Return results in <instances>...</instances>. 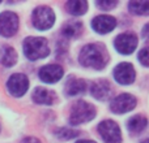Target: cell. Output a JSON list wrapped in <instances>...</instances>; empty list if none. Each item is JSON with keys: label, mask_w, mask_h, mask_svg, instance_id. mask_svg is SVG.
Listing matches in <instances>:
<instances>
[{"label": "cell", "mask_w": 149, "mask_h": 143, "mask_svg": "<svg viewBox=\"0 0 149 143\" xmlns=\"http://www.w3.org/2000/svg\"><path fill=\"white\" fill-rule=\"evenodd\" d=\"M81 65L93 69H103L107 64V55L102 46L100 44H86L80 52L79 57Z\"/></svg>", "instance_id": "1"}, {"label": "cell", "mask_w": 149, "mask_h": 143, "mask_svg": "<svg viewBox=\"0 0 149 143\" xmlns=\"http://www.w3.org/2000/svg\"><path fill=\"white\" fill-rule=\"evenodd\" d=\"M24 52L29 60L34 61L38 59H43L49 55V44L45 38L39 36H29L24 42Z\"/></svg>", "instance_id": "2"}, {"label": "cell", "mask_w": 149, "mask_h": 143, "mask_svg": "<svg viewBox=\"0 0 149 143\" xmlns=\"http://www.w3.org/2000/svg\"><path fill=\"white\" fill-rule=\"evenodd\" d=\"M95 116V109L90 103L86 102H80L74 103V105L72 107L71 111V117H70V122L72 125H80V124L88 122V121L93 120Z\"/></svg>", "instance_id": "3"}, {"label": "cell", "mask_w": 149, "mask_h": 143, "mask_svg": "<svg viewBox=\"0 0 149 143\" xmlns=\"http://www.w3.org/2000/svg\"><path fill=\"white\" fill-rule=\"evenodd\" d=\"M55 21V14L51 8L38 7L33 12V25L38 30H49Z\"/></svg>", "instance_id": "4"}, {"label": "cell", "mask_w": 149, "mask_h": 143, "mask_svg": "<svg viewBox=\"0 0 149 143\" xmlns=\"http://www.w3.org/2000/svg\"><path fill=\"white\" fill-rule=\"evenodd\" d=\"M98 133L101 134L105 143H120L122 134L118 124L111 120H105L98 125Z\"/></svg>", "instance_id": "5"}, {"label": "cell", "mask_w": 149, "mask_h": 143, "mask_svg": "<svg viewBox=\"0 0 149 143\" xmlns=\"http://www.w3.org/2000/svg\"><path fill=\"white\" fill-rule=\"evenodd\" d=\"M18 29V17L13 12H3L0 14V34L4 36H12Z\"/></svg>", "instance_id": "6"}, {"label": "cell", "mask_w": 149, "mask_h": 143, "mask_svg": "<svg viewBox=\"0 0 149 143\" xmlns=\"http://www.w3.org/2000/svg\"><path fill=\"white\" fill-rule=\"evenodd\" d=\"M8 90L13 96H22L29 89V79L25 74L16 73L8 79Z\"/></svg>", "instance_id": "7"}, {"label": "cell", "mask_w": 149, "mask_h": 143, "mask_svg": "<svg viewBox=\"0 0 149 143\" xmlns=\"http://www.w3.org/2000/svg\"><path fill=\"white\" fill-rule=\"evenodd\" d=\"M136 107V99L130 94H120L113 99L110 108L115 113H126Z\"/></svg>", "instance_id": "8"}, {"label": "cell", "mask_w": 149, "mask_h": 143, "mask_svg": "<svg viewBox=\"0 0 149 143\" xmlns=\"http://www.w3.org/2000/svg\"><path fill=\"white\" fill-rule=\"evenodd\" d=\"M137 47V38L136 35L131 33H124L116 36L115 39V48L118 50L120 54L123 55H130L135 51Z\"/></svg>", "instance_id": "9"}, {"label": "cell", "mask_w": 149, "mask_h": 143, "mask_svg": "<svg viewBox=\"0 0 149 143\" xmlns=\"http://www.w3.org/2000/svg\"><path fill=\"white\" fill-rule=\"evenodd\" d=\"M114 78L120 85H130L135 81V69L130 63H120L114 69Z\"/></svg>", "instance_id": "10"}, {"label": "cell", "mask_w": 149, "mask_h": 143, "mask_svg": "<svg viewBox=\"0 0 149 143\" xmlns=\"http://www.w3.org/2000/svg\"><path fill=\"white\" fill-rule=\"evenodd\" d=\"M115 26H116V21L111 16L101 14V16H97L92 21V28L100 34L110 33V31H113L115 29Z\"/></svg>", "instance_id": "11"}, {"label": "cell", "mask_w": 149, "mask_h": 143, "mask_svg": "<svg viewBox=\"0 0 149 143\" xmlns=\"http://www.w3.org/2000/svg\"><path fill=\"white\" fill-rule=\"evenodd\" d=\"M63 68L56 64H50L39 70V78L46 83H55L63 77Z\"/></svg>", "instance_id": "12"}, {"label": "cell", "mask_w": 149, "mask_h": 143, "mask_svg": "<svg viewBox=\"0 0 149 143\" xmlns=\"http://www.w3.org/2000/svg\"><path fill=\"white\" fill-rule=\"evenodd\" d=\"M90 91H92V95L94 98H97V99H100V100H105V99H107V96L110 95L111 87L107 81L100 79V81L94 82V83L92 85Z\"/></svg>", "instance_id": "13"}, {"label": "cell", "mask_w": 149, "mask_h": 143, "mask_svg": "<svg viewBox=\"0 0 149 143\" xmlns=\"http://www.w3.org/2000/svg\"><path fill=\"white\" fill-rule=\"evenodd\" d=\"M86 91V83H85L84 79L80 78H74V77H70L67 81V85H65V92L71 96H74V95H80L84 94Z\"/></svg>", "instance_id": "14"}, {"label": "cell", "mask_w": 149, "mask_h": 143, "mask_svg": "<svg viewBox=\"0 0 149 143\" xmlns=\"http://www.w3.org/2000/svg\"><path fill=\"white\" fill-rule=\"evenodd\" d=\"M33 100L37 104L51 105L55 100V95H54V92L46 90L45 87H37L33 92Z\"/></svg>", "instance_id": "15"}, {"label": "cell", "mask_w": 149, "mask_h": 143, "mask_svg": "<svg viewBox=\"0 0 149 143\" xmlns=\"http://www.w3.org/2000/svg\"><path fill=\"white\" fill-rule=\"evenodd\" d=\"M148 125V121L145 117H143V116H134V117H131L128 120V125H127V128H128V130L131 131V133H140V131H143L145 128H147Z\"/></svg>", "instance_id": "16"}, {"label": "cell", "mask_w": 149, "mask_h": 143, "mask_svg": "<svg viewBox=\"0 0 149 143\" xmlns=\"http://www.w3.org/2000/svg\"><path fill=\"white\" fill-rule=\"evenodd\" d=\"M128 9L134 14L147 16L149 14V1L148 0H135L128 3Z\"/></svg>", "instance_id": "17"}, {"label": "cell", "mask_w": 149, "mask_h": 143, "mask_svg": "<svg viewBox=\"0 0 149 143\" xmlns=\"http://www.w3.org/2000/svg\"><path fill=\"white\" fill-rule=\"evenodd\" d=\"M67 9L71 14L73 16H81L88 10V3L84 0H72L67 3Z\"/></svg>", "instance_id": "18"}, {"label": "cell", "mask_w": 149, "mask_h": 143, "mask_svg": "<svg viewBox=\"0 0 149 143\" xmlns=\"http://www.w3.org/2000/svg\"><path fill=\"white\" fill-rule=\"evenodd\" d=\"M62 31L65 36H68V38H74V36L81 34L82 25H81V22H79V21H70V22H67L64 26H63Z\"/></svg>", "instance_id": "19"}, {"label": "cell", "mask_w": 149, "mask_h": 143, "mask_svg": "<svg viewBox=\"0 0 149 143\" xmlns=\"http://www.w3.org/2000/svg\"><path fill=\"white\" fill-rule=\"evenodd\" d=\"M17 61V54L12 47H5L3 50V56H1V64L4 67H13Z\"/></svg>", "instance_id": "20"}, {"label": "cell", "mask_w": 149, "mask_h": 143, "mask_svg": "<svg viewBox=\"0 0 149 143\" xmlns=\"http://www.w3.org/2000/svg\"><path fill=\"white\" fill-rule=\"evenodd\" d=\"M79 135V131L73 130V129L70 128H62L56 131V137L59 139H63V141H68V139H72L74 137Z\"/></svg>", "instance_id": "21"}, {"label": "cell", "mask_w": 149, "mask_h": 143, "mask_svg": "<svg viewBox=\"0 0 149 143\" xmlns=\"http://www.w3.org/2000/svg\"><path fill=\"white\" fill-rule=\"evenodd\" d=\"M139 61L144 67H149V47H145L139 52Z\"/></svg>", "instance_id": "22"}, {"label": "cell", "mask_w": 149, "mask_h": 143, "mask_svg": "<svg viewBox=\"0 0 149 143\" xmlns=\"http://www.w3.org/2000/svg\"><path fill=\"white\" fill-rule=\"evenodd\" d=\"M116 4H118L116 1H107V0H101V1L95 3V5H97L98 8H101L102 10H110V9H113V8L116 7Z\"/></svg>", "instance_id": "23"}, {"label": "cell", "mask_w": 149, "mask_h": 143, "mask_svg": "<svg viewBox=\"0 0 149 143\" xmlns=\"http://www.w3.org/2000/svg\"><path fill=\"white\" fill-rule=\"evenodd\" d=\"M143 36H144L147 41H149V23L144 26V29H143Z\"/></svg>", "instance_id": "24"}, {"label": "cell", "mask_w": 149, "mask_h": 143, "mask_svg": "<svg viewBox=\"0 0 149 143\" xmlns=\"http://www.w3.org/2000/svg\"><path fill=\"white\" fill-rule=\"evenodd\" d=\"M22 143H41L38 141V139H36V138H33V137H29V138H26V139H24Z\"/></svg>", "instance_id": "25"}, {"label": "cell", "mask_w": 149, "mask_h": 143, "mask_svg": "<svg viewBox=\"0 0 149 143\" xmlns=\"http://www.w3.org/2000/svg\"><path fill=\"white\" fill-rule=\"evenodd\" d=\"M76 143H95V142H93V141H88V139H81V141H79V142H76Z\"/></svg>", "instance_id": "26"}, {"label": "cell", "mask_w": 149, "mask_h": 143, "mask_svg": "<svg viewBox=\"0 0 149 143\" xmlns=\"http://www.w3.org/2000/svg\"><path fill=\"white\" fill-rule=\"evenodd\" d=\"M141 143H149V139H145L144 142H141Z\"/></svg>", "instance_id": "27"}]
</instances>
